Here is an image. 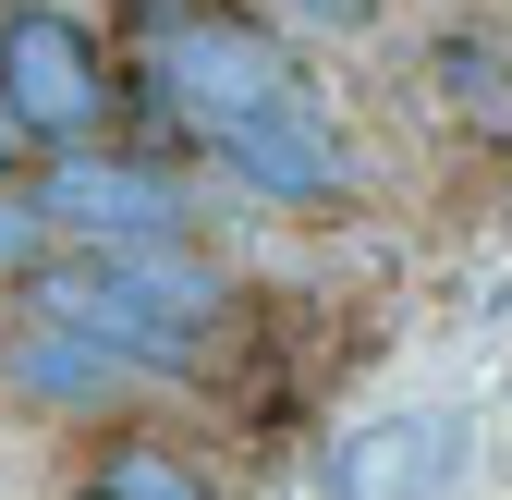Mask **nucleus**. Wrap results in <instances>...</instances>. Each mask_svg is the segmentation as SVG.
Here are the masks:
<instances>
[{"instance_id":"39448f33","label":"nucleus","mask_w":512,"mask_h":500,"mask_svg":"<svg viewBox=\"0 0 512 500\" xmlns=\"http://www.w3.org/2000/svg\"><path fill=\"white\" fill-rule=\"evenodd\" d=\"M464 476V415H366L330 440V500H439Z\"/></svg>"},{"instance_id":"0eeeda50","label":"nucleus","mask_w":512,"mask_h":500,"mask_svg":"<svg viewBox=\"0 0 512 500\" xmlns=\"http://www.w3.org/2000/svg\"><path fill=\"white\" fill-rule=\"evenodd\" d=\"M0 391H13V403H49V415H98V403H122V391H135V366H122V354H98L86 330L25 318V330H0Z\"/></svg>"},{"instance_id":"f03ea898","label":"nucleus","mask_w":512,"mask_h":500,"mask_svg":"<svg viewBox=\"0 0 512 500\" xmlns=\"http://www.w3.org/2000/svg\"><path fill=\"white\" fill-rule=\"evenodd\" d=\"M147 61H159V98L196 122L208 147H232L244 122H269V110L305 98V86H293V49L256 25V13H220V0L159 13V25H147Z\"/></svg>"},{"instance_id":"f257e3e1","label":"nucleus","mask_w":512,"mask_h":500,"mask_svg":"<svg viewBox=\"0 0 512 500\" xmlns=\"http://www.w3.org/2000/svg\"><path fill=\"white\" fill-rule=\"evenodd\" d=\"M220 269L196 257V244H86V257H49L25 281V318L49 330H86L98 354H122L135 379H159V366H196L208 330H220Z\"/></svg>"},{"instance_id":"f8f14e48","label":"nucleus","mask_w":512,"mask_h":500,"mask_svg":"<svg viewBox=\"0 0 512 500\" xmlns=\"http://www.w3.org/2000/svg\"><path fill=\"white\" fill-rule=\"evenodd\" d=\"M13 159H25V122H13V110H0V183H13Z\"/></svg>"},{"instance_id":"6e6552de","label":"nucleus","mask_w":512,"mask_h":500,"mask_svg":"<svg viewBox=\"0 0 512 500\" xmlns=\"http://www.w3.org/2000/svg\"><path fill=\"white\" fill-rule=\"evenodd\" d=\"M86 500H220V488H208L196 464H183L171 440H122V452H98Z\"/></svg>"},{"instance_id":"1a4fd4ad","label":"nucleus","mask_w":512,"mask_h":500,"mask_svg":"<svg viewBox=\"0 0 512 500\" xmlns=\"http://www.w3.org/2000/svg\"><path fill=\"white\" fill-rule=\"evenodd\" d=\"M439 74H452V98H464L476 122H512V61H488V37H452Z\"/></svg>"},{"instance_id":"423d86ee","label":"nucleus","mask_w":512,"mask_h":500,"mask_svg":"<svg viewBox=\"0 0 512 500\" xmlns=\"http://www.w3.org/2000/svg\"><path fill=\"white\" fill-rule=\"evenodd\" d=\"M220 171L244 183V196H269V208H330L342 183H354L342 135H330L305 98H293V110H269V122H244V135L220 147Z\"/></svg>"},{"instance_id":"7ed1b4c3","label":"nucleus","mask_w":512,"mask_h":500,"mask_svg":"<svg viewBox=\"0 0 512 500\" xmlns=\"http://www.w3.org/2000/svg\"><path fill=\"white\" fill-rule=\"evenodd\" d=\"M0 110L25 122V147H86L110 122V49L61 13V0H0Z\"/></svg>"},{"instance_id":"9d476101","label":"nucleus","mask_w":512,"mask_h":500,"mask_svg":"<svg viewBox=\"0 0 512 500\" xmlns=\"http://www.w3.org/2000/svg\"><path fill=\"white\" fill-rule=\"evenodd\" d=\"M49 257H61V244H49L37 196H25V183H0V281H37Z\"/></svg>"},{"instance_id":"20e7f679","label":"nucleus","mask_w":512,"mask_h":500,"mask_svg":"<svg viewBox=\"0 0 512 500\" xmlns=\"http://www.w3.org/2000/svg\"><path fill=\"white\" fill-rule=\"evenodd\" d=\"M37 220L61 257H86V244H183V220H196V196L159 171V159H122V147H61L37 159Z\"/></svg>"},{"instance_id":"9b49d317","label":"nucleus","mask_w":512,"mask_h":500,"mask_svg":"<svg viewBox=\"0 0 512 500\" xmlns=\"http://www.w3.org/2000/svg\"><path fill=\"white\" fill-rule=\"evenodd\" d=\"M281 13H293V25H366L378 0H281Z\"/></svg>"}]
</instances>
